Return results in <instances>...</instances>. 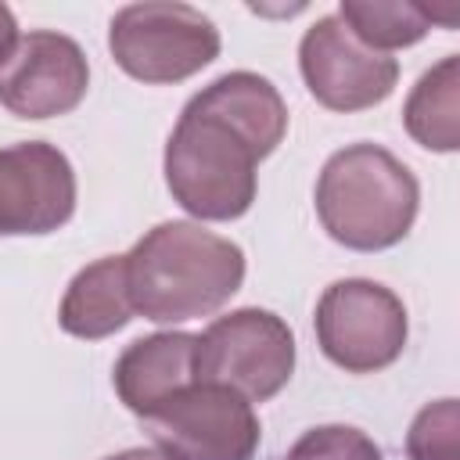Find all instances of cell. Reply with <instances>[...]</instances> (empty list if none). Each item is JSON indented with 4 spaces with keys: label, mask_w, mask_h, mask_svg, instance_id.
Segmentation results:
<instances>
[{
    "label": "cell",
    "mask_w": 460,
    "mask_h": 460,
    "mask_svg": "<svg viewBox=\"0 0 460 460\" xmlns=\"http://www.w3.org/2000/svg\"><path fill=\"white\" fill-rule=\"evenodd\" d=\"M133 313L151 323L212 316L244 284V252L201 223L169 219L126 252Z\"/></svg>",
    "instance_id": "1"
},
{
    "label": "cell",
    "mask_w": 460,
    "mask_h": 460,
    "mask_svg": "<svg viewBox=\"0 0 460 460\" xmlns=\"http://www.w3.org/2000/svg\"><path fill=\"white\" fill-rule=\"evenodd\" d=\"M420 208L417 176L381 144L334 151L316 180V216L331 241L352 252L395 248Z\"/></svg>",
    "instance_id": "2"
},
{
    "label": "cell",
    "mask_w": 460,
    "mask_h": 460,
    "mask_svg": "<svg viewBox=\"0 0 460 460\" xmlns=\"http://www.w3.org/2000/svg\"><path fill=\"white\" fill-rule=\"evenodd\" d=\"M259 162L262 155L244 133L187 101L165 140V187L183 212L208 223H230L255 201Z\"/></svg>",
    "instance_id": "3"
},
{
    "label": "cell",
    "mask_w": 460,
    "mask_h": 460,
    "mask_svg": "<svg viewBox=\"0 0 460 460\" xmlns=\"http://www.w3.org/2000/svg\"><path fill=\"white\" fill-rule=\"evenodd\" d=\"M219 29L190 4H129L108 25V50L115 65L151 86L183 83L219 58Z\"/></svg>",
    "instance_id": "4"
},
{
    "label": "cell",
    "mask_w": 460,
    "mask_h": 460,
    "mask_svg": "<svg viewBox=\"0 0 460 460\" xmlns=\"http://www.w3.org/2000/svg\"><path fill=\"white\" fill-rule=\"evenodd\" d=\"M295 370V334L270 309H234L198 334L194 377L234 388L248 402L273 399Z\"/></svg>",
    "instance_id": "5"
},
{
    "label": "cell",
    "mask_w": 460,
    "mask_h": 460,
    "mask_svg": "<svg viewBox=\"0 0 460 460\" xmlns=\"http://www.w3.org/2000/svg\"><path fill=\"white\" fill-rule=\"evenodd\" d=\"M316 345L345 374H374L392 367L406 349V305L402 298L363 277L334 280L316 302Z\"/></svg>",
    "instance_id": "6"
},
{
    "label": "cell",
    "mask_w": 460,
    "mask_h": 460,
    "mask_svg": "<svg viewBox=\"0 0 460 460\" xmlns=\"http://www.w3.org/2000/svg\"><path fill=\"white\" fill-rule=\"evenodd\" d=\"M140 420L165 460H252L262 438L252 402L208 381H190Z\"/></svg>",
    "instance_id": "7"
},
{
    "label": "cell",
    "mask_w": 460,
    "mask_h": 460,
    "mask_svg": "<svg viewBox=\"0 0 460 460\" xmlns=\"http://www.w3.org/2000/svg\"><path fill=\"white\" fill-rule=\"evenodd\" d=\"M298 68L305 90L331 111H363L392 97L399 61L363 47L338 14L316 18L298 43Z\"/></svg>",
    "instance_id": "8"
},
{
    "label": "cell",
    "mask_w": 460,
    "mask_h": 460,
    "mask_svg": "<svg viewBox=\"0 0 460 460\" xmlns=\"http://www.w3.org/2000/svg\"><path fill=\"white\" fill-rule=\"evenodd\" d=\"M90 86V65L72 36L36 29L18 36L0 65V104L18 119H54L79 108Z\"/></svg>",
    "instance_id": "9"
},
{
    "label": "cell",
    "mask_w": 460,
    "mask_h": 460,
    "mask_svg": "<svg viewBox=\"0 0 460 460\" xmlns=\"http://www.w3.org/2000/svg\"><path fill=\"white\" fill-rule=\"evenodd\" d=\"M75 212V169L47 140L0 147V237L61 230Z\"/></svg>",
    "instance_id": "10"
},
{
    "label": "cell",
    "mask_w": 460,
    "mask_h": 460,
    "mask_svg": "<svg viewBox=\"0 0 460 460\" xmlns=\"http://www.w3.org/2000/svg\"><path fill=\"white\" fill-rule=\"evenodd\" d=\"M194 352H198V334L187 331H158L126 345V352L115 359L111 370V385L122 406L144 417L155 406H162L169 395L198 381Z\"/></svg>",
    "instance_id": "11"
},
{
    "label": "cell",
    "mask_w": 460,
    "mask_h": 460,
    "mask_svg": "<svg viewBox=\"0 0 460 460\" xmlns=\"http://www.w3.org/2000/svg\"><path fill=\"white\" fill-rule=\"evenodd\" d=\"M190 101L244 133L262 158L273 155L288 133V104L280 90L259 72H226L198 90Z\"/></svg>",
    "instance_id": "12"
},
{
    "label": "cell",
    "mask_w": 460,
    "mask_h": 460,
    "mask_svg": "<svg viewBox=\"0 0 460 460\" xmlns=\"http://www.w3.org/2000/svg\"><path fill=\"white\" fill-rule=\"evenodd\" d=\"M133 302H129V284H126V255H104L90 266H83L61 298L58 323L72 338H108L122 331L133 320Z\"/></svg>",
    "instance_id": "13"
},
{
    "label": "cell",
    "mask_w": 460,
    "mask_h": 460,
    "mask_svg": "<svg viewBox=\"0 0 460 460\" xmlns=\"http://www.w3.org/2000/svg\"><path fill=\"white\" fill-rule=\"evenodd\" d=\"M406 133L428 151L460 147V54L428 68L402 104Z\"/></svg>",
    "instance_id": "14"
},
{
    "label": "cell",
    "mask_w": 460,
    "mask_h": 460,
    "mask_svg": "<svg viewBox=\"0 0 460 460\" xmlns=\"http://www.w3.org/2000/svg\"><path fill=\"white\" fill-rule=\"evenodd\" d=\"M338 18L363 47L377 54L413 47L431 32L428 7L413 0H341Z\"/></svg>",
    "instance_id": "15"
},
{
    "label": "cell",
    "mask_w": 460,
    "mask_h": 460,
    "mask_svg": "<svg viewBox=\"0 0 460 460\" xmlns=\"http://www.w3.org/2000/svg\"><path fill=\"white\" fill-rule=\"evenodd\" d=\"M410 460H460V402H428L406 431Z\"/></svg>",
    "instance_id": "16"
},
{
    "label": "cell",
    "mask_w": 460,
    "mask_h": 460,
    "mask_svg": "<svg viewBox=\"0 0 460 460\" xmlns=\"http://www.w3.org/2000/svg\"><path fill=\"white\" fill-rule=\"evenodd\" d=\"M284 460H385V456L367 431L349 424H320V428H309L288 449Z\"/></svg>",
    "instance_id": "17"
},
{
    "label": "cell",
    "mask_w": 460,
    "mask_h": 460,
    "mask_svg": "<svg viewBox=\"0 0 460 460\" xmlns=\"http://www.w3.org/2000/svg\"><path fill=\"white\" fill-rule=\"evenodd\" d=\"M14 43H18V22H14L11 7L0 4V65L7 61V54L14 50Z\"/></svg>",
    "instance_id": "18"
},
{
    "label": "cell",
    "mask_w": 460,
    "mask_h": 460,
    "mask_svg": "<svg viewBox=\"0 0 460 460\" xmlns=\"http://www.w3.org/2000/svg\"><path fill=\"white\" fill-rule=\"evenodd\" d=\"M104 460H165L158 449H122L115 456H104Z\"/></svg>",
    "instance_id": "19"
}]
</instances>
